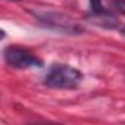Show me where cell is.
<instances>
[{"instance_id":"277c9868","label":"cell","mask_w":125,"mask_h":125,"mask_svg":"<svg viewBox=\"0 0 125 125\" xmlns=\"http://www.w3.org/2000/svg\"><path fill=\"white\" fill-rule=\"evenodd\" d=\"M90 21L93 24H97V25L103 27V28H118L119 27V21L112 13H109L107 10L100 13V15H91Z\"/></svg>"},{"instance_id":"5b68a950","label":"cell","mask_w":125,"mask_h":125,"mask_svg":"<svg viewBox=\"0 0 125 125\" xmlns=\"http://www.w3.org/2000/svg\"><path fill=\"white\" fill-rule=\"evenodd\" d=\"M90 6H91V15H100V13L106 12V9L103 8L100 0H90Z\"/></svg>"},{"instance_id":"8992f818","label":"cell","mask_w":125,"mask_h":125,"mask_svg":"<svg viewBox=\"0 0 125 125\" xmlns=\"http://www.w3.org/2000/svg\"><path fill=\"white\" fill-rule=\"evenodd\" d=\"M112 8L116 12L125 15V0H112Z\"/></svg>"},{"instance_id":"6da1fadb","label":"cell","mask_w":125,"mask_h":125,"mask_svg":"<svg viewBox=\"0 0 125 125\" xmlns=\"http://www.w3.org/2000/svg\"><path fill=\"white\" fill-rule=\"evenodd\" d=\"M83 81V74L75 69L74 66L63 65V63H54L49 68L44 84L52 88L66 90V88H75Z\"/></svg>"},{"instance_id":"52a82bcc","label":"cell","mask_w":125,"mask_h":125,"mask_svg":"<svg viewBox=\"0 0 125 125\" xmlns=\"http://www.w3.org/2000/svg\"><path fill=\"white\" fill-rule=\"evenodd\" d=\"M121 34H122V35H124V37H125V27H124V28H122V30H121Z\"/></svg>"},{"instance_id":"3957f363","label":"cell","mask_w":125,"mask_h":125,"mask_svg":"<svg viewBox=\"0 0 125 125\" xmlns=\"http://www.w3.org/2000/svg\"><path fill=\"white\" fill-rule=\"evenodd\" d=\"M3 57L6 63L16 69H28V68H41L43 60L32 54L30 50L19 46H8L3 50Z\"/></svg>"},{"instance_id":"7a4b0ae2","label":"cell","mask_w":125,"mask_h":125,"mask_svg":"<svg viewBox=\"0 0 125 125\" xmlns=\"http://www.w3.org/2000/svg\"><path fill=\"white\" fill-rule=\"evenodd\" d=\"M30 12L41 24H44L47 28H52L54 31L66 32V34H81L84 31V28H81L75 21H72V18H69L63 13L46 10V9H31Z\"/></svg>"}]
</instances>
